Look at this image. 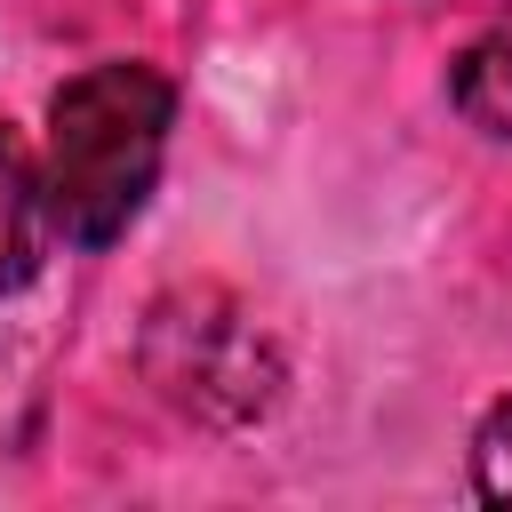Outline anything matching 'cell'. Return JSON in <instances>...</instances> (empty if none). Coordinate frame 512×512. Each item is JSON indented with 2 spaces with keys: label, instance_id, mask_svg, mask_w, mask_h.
<instances>
[{
  "label": "cell",
  "instance_id": "cell-1",
  "mask_svg": "<svg viewBox=\"0 0 512 512\" xmlns=\"http://www.w3.org/2000/svg\"><path fill=\"white\" fill-rule=\"evenodd\" d=\"M168 112L176 88L152 64H88L48 96V216L72 248H104L136 224L152 176H160V144H168Z\"/></svg>",
  "mask_w": 512,
  "mask_h": 512
},
{
  "label": "cell",
  "instance_id": "cell-2",
  "mask_svg": "<svg viewBox=\"0 0 512 512\" xmlns=\"http://www.w3.org/2000/svg\"><path fill=\"white\" fill-rule=\"evenodd\" d=\"M144 368L152 384L192 408V416H216V424H248L272 408L280 392V360L272 344L248 328V312L216 304V296H184V304H160L152 328H144Z\"/></svg>",
  "mask_w": 512,
  "mask_h": 512
},
{
  "label": "cell",
  "instance_id": "cell-3",
  "mask_svg": "<svg viewBox=\"0 0 512 512\" xmlns=\"http://www.w3.org/2000/svg\"><path fill=\"white\" fill-rule=\"evenodd\" d=\"M48 184H40V160L32 144L0 120V296L24 288L40 272V248H48Z\"/></svg>",
  "mask_w": 512,
  "mask_h": 512
},
{
  "label": "cell",
  "instance_id": "cell-4",
  "mask_svg": "<svg viewBox=\"0 0 512 512\" xmlns=\"http://www.w3.org/2000/svg\"><path fill=\"white\" fill-rule=\"evenodd\" d=\"M456 112L488 136H512V24L472 40L464 64H456Z\"/></svg>",
  "mask_w": 512,
  "mask_h": 512
},
{
  "label": "cell",
  "instance_id": "cell-5",
  "mask_svg": "<svg viewBox=\"0 0 512 512\" xmlns=\"http://www.w3.org/2000/svg\"><path fill=\"white\" fill-rule=\"evenodd\" d=\"M472 480H480L488 504H512V392L488 408V424L472 440Z\"/></svg>",
  "mask_w": 512,
  "mask_h": 512
}]
</instances>
